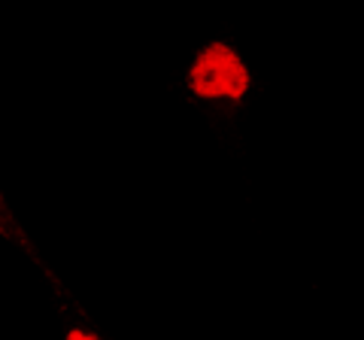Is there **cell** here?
<instances>
[{"instance_id":"obj_1","label":"cell","mask_w":364,"mask_h":340,"mask_svg":"<svg viewBox=\"0 0 364 340\" xmlns=\"http://www.w3.org/2000/svg\"><path fill=\"white\" fill-rule=\"evenodd\" d=\"M249 83L243 58L228 43H207L188 67V88L207 100H240Z\"/></svg>"},{"instance_id":"obj_3","label":"cell","mask_w":364,"mask_h":340,"mask_svg":"<svg viewBox=\"0 0 364 340\" xmlns=\"http://www.w3.org/2000/svg\"><path fill=\"white\" fill-rule=\"evenodd\" d=\"M0 210H4V198H0Z\"/></svg>"},{"instance_id":"obj_2","label":"cell","mask_w":364,"mask_h":340,"mask_svg":"<svg viewBox=\"0 0 364 340\" xmlns=\"http://www.w3.org/2000/svg\"><path fill=\"white\" fill-rule=\"evenodd\" d=\"M67 340H97V337L82 331V328H70V331H67Z\"/></svg>"}]
</instances>
